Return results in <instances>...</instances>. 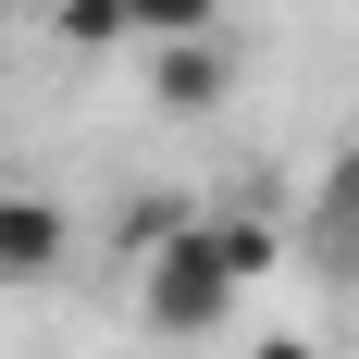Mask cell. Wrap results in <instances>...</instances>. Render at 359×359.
Listing matches in <instances>:
<instances>
[{"label": "cell", "mask_w": 359, "mask_h": 359, "mask_svg": "<svg viewBox=\"0 0 359 359\" xmlns=\"http://www.w3.org/2000/svg\"><path fill=\"white\" fill-rule=\"evenodd\" d=\"M161 236H186V198H124V260H149Z\"/></svg>", "instance_id": "52a82bcc"}, {"label": "cell", "mask_w": 359, "mask_h": 359, "mask_svg": "<svg viewBox=\"0 0 359 359\" xmlns=\"http://www.w3.org/2000/svg\"><path fill=\"white\" fill-rule=\"evenodd\" d=\"M62 198H25V186H0V285H37L50 260H62Z\"/></svg>", "instance_id": "3957f363"}, {"label": "cell", "mask_w": 359, "mask_h": 359, "mask_svg": "<svg viewBox=\"0 0 359 359\" xmlns=\"http://www.w3.org/2000/svg\"><path fill=\"white\" fill-rule=\"evenodd\" d=\"M273 273V223L260 211H186V236L137 260V323L149 334H223L236 323V285Z\"/></svg>", "instance_id": "6da1fadb"}, {"label": "cell", "mask_w": 359, "mask_h": 359, "mask_svg": "<svg viewBox=\"0 0 359 359\" xmlns=\"http://www.w3.org/2000/svg\"><path fill=\"white\" fill-rule=\"evenodd\" d=\"M124 13H137V50H174V37L236 25V0H124Z\"/></svg>", "instance_id": "5b68a950"}, {"label": "cell", "mask_w": 359, "mask_h": 359, "mask_svg": "<svg viewBox=\"0 0 359 359\" xmlns=\"http://www.w3.org/2000/svg\"><path fill=\"white\" fill-rule=\"evenodd\" d=\"M236 74H248V62H236V37H174V50H149V87H161V111H223V100H236Z\"/></svg>", "instance_id": "7a4b0ae2"}, {"label": "cell", "mask_w": 359, "mask_h": 359, "mask_svg": "<svg viewBox=\"0 0 359 359\" xmlns=\"http://www.w3.org/2000/svg\"><path fill=\"white\" fill-rule=\"evenodd\" d=\"M0 13H13V0H0Z\"/></svg>", "instance_id": "9c48e42d"}, {"label": "cell", "mask_w": 359, "mask_h": 359, "mask_svg": "<svg viewBox=\"0 0 359 359\" xmlns=\"http://www.w3.org/2000/svg\"><path fill=\"white\" fill-rule=\"evenodd\" d=\"M248 359H334L323 334H248Z\"/></svg>", "instance_id": "ba28073f"}, {"label": "cell", "mask_w": 359, "mask_h": 359, "mask_svg": "<svg viewBox=\"0 0 359 359\" xmlns=\"http://www.w3.org/2000/svg\"><path fill=\"white\" fill-rule=\"evenodd\" d=\"M50 37H62V50H124L137 13H124V0H50Z\"/></svg>", "instance_id": "8992f818"}, {"label": "cell", "mask_w": 359, "mask_h": 359, "mask_svg": "<svg viewBox=\"0 0 359 359\" xmlns=\"http://www.w3.org/2000/svg\"><path fill=\"white\" fill-rule=\"evenodd\" d=\"M310 236H323L334 260H359V137L323 161V198H310Z\"/></svg>", "instance_id": "277c9868"}]
</instances>
